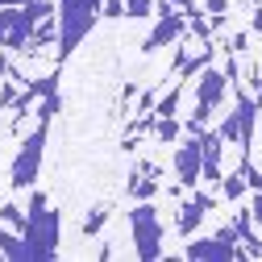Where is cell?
I'll return each instance as SVG.
<instances>
[{
    "label": "cell",
    "instance_id": "cell-16",
    "mask_svg": "<svg viewBox=\"0 0 262 262\" xmlns=\"http://www.w3.org/2000/svg\"><path fill=\"white\" fill-rule=\"evenodd\" d=\"M204 13H212V17H225V13H229V0H204Z\"/></svg>",
    "mask_w": 262,
    "mask_h": 262
},
{
    "label": "cell",
    "instance_id": "cell-11",
    "mask_svg": "<svg viewBox=\"0 0 262 262\" xmlns=\"http://www.w3.org/2000/svg\"><path fill=\"white\" fill-rule=\"evenodd\" d=\"M246 187H250L246 171H229V175H221V191H225V200H242Z\"/></svg>",
    "mask_w": 262,
    "mask_h": 262
},
{
    "label": "cell",
    "instance_id": "cell-12",
    "mask_svg": "<svg viewBox=\"0 0 262 262\" xmlns=\"http://www.w3.org/2000/svg\"><path fill=\"white\" fill-rule=\"evenodd\" d=\"M179 129H183V125H179L175 117H158V125H154V138H158V142H175V138H179Z\"/></svg>",
    "mask_w": 262,
    "mask_h": 262
},
{
    "label": "cell",
    "instance_id": "cell-14",
    "mask_svg": "<svg viewBox=\"0 0 262 262\" xmlns=\"http://www.w3.org/2000/svg\"><path fill=\"white\" fill-rule=\"evenodd\" d=\"M154 5L158 0H125V13L129 17H146V13H154Z\"/></svg>",
    "mask_w": 262,
    "mask_h": 262
},
{
    "label": "cell",
    "instance_id": "cell-10",
    "mask_svg": "<svg viewBox=\"0 0 262 262\" xmlns=\"http://www.w3.org/2000/svg\"><path fill=\"white\" fill-rule=\"evenodd\" d=\"M208 208H212L208 195H191V200H183V204H179V237H191V233H195V225L204 221Z\"/></svg>",
    "mask_w": 262,
    "mask_h": 262
},
{
    "label": "cell",
    "instance_id": "cell-6",
    "mask_svg": "<svg viewBox=\"0 0 262 262\" xmlns=\"http://www.w3.org/2000/svg\"><path fill=\"white\" fill-rule=\"evenodd\" d=\"M179 38H187V13H183V9H167V13H158V25L150 29V38L142 42V50L154 54V50L171 46V42H179Z\"/></svg>",
    "mask_w": 262,
    "mask_h": 262
},
{
    "label": "cell",
    "instance_id": "cell-17",
    "mask_svg": "<svg viewBox=\"0 0 262 262\" xmlns=\"http://www.w3.org/2000/svg\"><path fill=\"white\" fill-rule=\"evenodd\" d=\"M100 13H104V17H121V13H125V0H104Z\"/></svg>",
    "mask_w": 262,
    "mask_h": 262
},
{
    "label": "cell",
    "instance_id": "cell-1",
    "mask_svg": "<svg viewBox=\"0 0 262 262\" xmlns=\"http://www.w3.org/2000/svg\"><path fill=\"white\" fill-rule=\"evenodd\" d=\"M104 0H54V17H58V54H71L83 34L96 25Z\"/></svg>",
    "mask_w": 262,
    "mask_h": 262
},
{
    "label": "cell",
    "instance_id": "cell-13",
    "mask_svg": "<svg viewBox=\"0 0 262 262\" xmlns=\"http://www.w3.org/2000/svg\"><path fill=\"white\" fill-rule=\"evenodd\" d=\"M179 100H183V88H175V92L167 96V100L158 104V117H175V113H179Z\"/></svg>",
    "mask_w": 262,
    "mask_h": 262
},
{
    "label": "cell",
    "instance_id": "cell-15",
    "mask_svg": "<svg viewBox=\"0 0 262 262\" xmlns=\"http://www.w3.org/2000/svg\"><path fill=\"white\" fill-rule=\"evenodd\" d=\"M250 216H254V225L262 229V187H254V204H250Z\"/></svg>",
    "mask_w": 262,
    "mask_h": 262
},
{
    "label": "cell",
    "instance_id": "cell-18",
    "mask_svg": "<svg viewBox=\"0 0 262 262\" xmlns=\"http://www.w3.org/2000/svg\"><path fill=\"white\" fill-rule=\"evenodd\" d=\"M9 71H13V67H9V58H5V54H0V75H9Z\"/></svg>",
    "mask_w": 262,
    "mask_h": 262
},
{
    "label": "cell",
    "instance_id": "cell-3",
    "mask_svg": "<svg viewBox=\"0 0 262 262\" xmlns=\"http://www.w3.org/2000/svg\"><path fill=\"white\" fill-rule=\"evenodd\" d=\"M225 92H229V75H225L221 67H204L200 83H195V104H191V117H187V134L208 125V117H212L216 104L225 100Z\"/></svg>",
    "mask_w": 262,
    "mask_h": 262
},
{
    "label": "cell",
    "instance_id": "cell-8",
    "mask_svg": "<svg viewBox=\"0 0 262 262\" xmlns=\"http://www.w3.org/2000/svg\"><path fill=\"white\" fill-rule=\"evenodd\" d=\"M175 175H179V187H195V179L204 175V154H200V129H191V138L179 146L175 154Z\"/></svg>",
    "mask_w": 262,
    "mask_h": 262
},
{
    "label": "cell",
    "instance_id": "cell-20",
    "mask_svg": "<svg viewBox=\"0 0 262 262\" xmlns=\"http://www.w3.org/2000/svg\"><path fill=\"white\" fill-rule=\"evenodd\" d=\"M258 187H262V183H258Z\"/></svg>",
    "mask_w": 262,
    "mask_h": 262
},
{
    "label": "cell",
    "instance_id": "cell-7",
    "mask_svg": "<svg viewBox=\"0 0 262 262\" xmlns=\"http://www.w3.org/2000/svg\"><path fill=\"white\" fill-rule=\"evenodd\" d=\"M183 254H187V258H242V242H237V233H233V225H225L216 237L191 242Z\"/></svg>",
    "mask_w": 262,
    "mask_h": 262
},
{
    "label": "cell",
    "instance_id": "cell-9",
    "mask_svg": "<svg viewBox=\"0 0 262 262\" xmlns=\"http://www.w3.org/2000/svg\"><path fill=\"white\" fill-rule=\"evenodd\" d=\"M221 150H225V138L216 134V129H200V154H204V175L208 183H221L225 167H221Z\"/></svg>",
    "mask_w": 262,
    "mask_h": 262
},
{
    "label": "cell",
    "instance_id": "cell-4",
    "mask_svg": "<svg viewBox=\"0 0 262 262\" xmlns=\"http://www.w3.org/2000/svg\"><path fill=\"white\" fill-rule=\"evenodd\" d=\"M129 229H134L138 258H158L162 254V225H158V208L154 204H138L129 212Z\"/></svg>",
    "mask_w": 262,
    "mask_h": 262
},
{
    "label": "cell",
    "instance_id": "cell-19",
    "mask_svg": "<svg viewBox=\"0 0 262 262\" xmlns=\"http://www.w3.org/2000/svg\"><path fill=\"white\" fill-rule=\"evenodd\" d=\"M0 258H5V254H0Z\"/></svg>",
    "mask_w": 262,
    "mask_h": 262
},
{
    "label": "cell",
    "instance_id": "cell-2",
    "mask_svg": "<svg viewBox=\"0 0 262 262\" xmlns=\"http://www.w3.org/2000/svg\"><path fill=\"white\" fill-rule=\"evenodd\" d=\"M21 237H25V246H29V258H38V262L58 254V212L46 208L42 195H34V200H29Z\"/></svg>",
    "mask_w": 262,
    "mask_h": 262
},
{
    "label": "cell",
    "instance_id": "cell-5",
    "mask_svg": "<svg viewBox=\"0 0 262 262\" xmlns=\"http://www.w3.org/2000/svg\"><path fill=\"white\" fill-rule=\"evenodd\" d=\"M42 150H46V129L38 125L34 134H29V142L17 150V158H13V175H9V183H13L17 191H25L29 183L38 179V171H42Z\"/></svg>",
    "mask_w": 262,
    "mask_h": 262
}]
</instances>
